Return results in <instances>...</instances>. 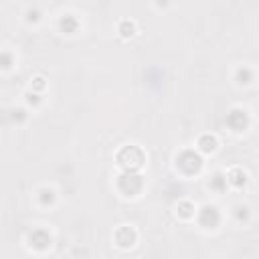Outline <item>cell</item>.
<instances>
[{
  "label": "cell",
  "mask_w": 259,
  "mask_h": 259,
  "mask_svg": "<svg viewBox=\"0 0 259 259\" xmlns=\"http://www.w3.org/2000/svg\"><path fill=\"white\" fill-rule=\"evenodd\" d=\"M55 28L63 36H77L83 30V20L79 14H75L71 10H63L55 18Z\"/></svg>",
  "instance_id": "9c48e42d"
},
{
  "label": "cell",
  "mask_w": 259,
  "mask_h": 259,
  "mask_svg": "<svg viewBox=\"0 0 259 259\" xmlns=\"http://www.w3.org/2000/svg\"><path fill=\"white\" fill-rule=\"evenodd\" d=\"M227 219H229L235 227L245 229V227H249V225L253 223V206H251L249 202H245V200H237V202H233V204L229 206Z\"/></svg>",
  "instance_id": "30bf717a"
},
{
  "label": "cell",
  "mask_w": 259,
  "mask_h": 259,
  "mask_svg": "<svg viewBox=\"0 0 259 259\" xmlns=\"http://www.w3.org/2000/svg\"><path fill=\"white\" fill-rule=\"evenodd\" d=\"M30 115H32V111H30L24 103L12 105V107H8V111H6L8 121H10L12 125H16V127H24V125L30 121Z\"/></svg>",
  "instance_id": "2e32d148"
},
{
  "label": "cell",
  "mask_w": 259,
  "mask_h": 259,
  "mask_svg": "<svg viewBox=\"0 0 259 259\" xmlns=\"http://www.w3.org/2000/svg\"><path fill=\"white\" fill-rule=\"evenodd\" d=\"M231 81L237 89H251L259 81V69L251 63H239L231 71Z\"/></svg>",
  "instance_id": "52a82bcc"
},
{
  "label": "cell",
  "mask_w": 259,
  "mask_h": 259,
  "mask_svg": "<svg viewBox=\"0 0 259 259\" xmlns=\"http://www.w3.org/2000/svg\"><path fill=\"white\" fill-rule=\"evenodd\" d=\"M113 245L119 247V249H134L138 245V239H140V233L134 225H119L115 231H113Z\"/></svg>",
  "instance_id": "8fae6325"
},
{
  "label": "cell",
  "mask_w": 259,
  "mask_h": 259,
  "mask_svg": "<svg viewBox=\"0 0 259 259\" xmlns=\"http://www.w3.org/2000/svg\"><path fill=\"white\" fill-rule=\"evenodd\" d=\"M172 166H174V172L178 176L190 180V178H196L204 172V156L194 146H184L174 154Z\"/></svg>",
  "instance_id": "6da1fadb"
},
{
  "label": "cell",
  "mask_w": 259,
  "mask_h": 259,
  "mask_svg": "<svg viewBox=\"0 0 259 259\" xmlns=\"http://www.w3.org/2000/svg\"><path fill=\"white\" fill-rule=\"evenodd\" d=\"M16 67H18V53L8 45L2 47V51H0V71H2V75H10Z\"/></svg>",
  "instance_id": "ac0fdd59"
},
{
  "label": "cell",
  "mask_w": 259,
  "mask_h": 259,
  "mask_svg": "<svg viewBox=\"0 0 259 259\" xmlns=\"http://www.w3.org/2000/svg\"><path fill=\"white\" fill-rule=\"evenodd\" d=\"M196 210H198V206H196L190 198H180V200L174 204V217H176L178 221H182V223L194 221Z\"/></svg>",
  "instance_id": "e0dca14e"
},
{
  "label": "cell",
  "mask_w": 259,
  "mask_h": 259,
  "mask_svg": "<svg viewBox=\"0 0 259 259\" xmlns=\"http://www.w3.org/2000/svg\"><path fill=\"white\" fill-rule=\"evenodd\" d=\"M20 18H22L26 28H40L45 24V20H47V14H45V10L38 4H30V6H26L22 10Z\"/></svg>",
  "instance_id": "9a60e30c"
},
{
  "label": "cell",
  "mask_w": 259,
  "mask_h": 259,
  "mask_svg": "<svg viewBox=\"0 0 259 259\" xmlns=\"http://www.w3.org/2000/svg\"><path fill=\"white\" fill-rule=\"evenodd\" d=\"M194 148H196V150H198V152H200L204 158L214 156V154L219 152V148H221L219 136H217V134H210V132H204V134H200V136L196 138Z\"/></svg>",
  "instance_id": "4fadbf2b"
},
{
  "label": "cell",
  "mask_w": 259,
  "mask_h": 259,
  "mask_svg": "<svg viewBox=\"0 0 259 259\" xmlns=\"http://www.w3.org/2000/svg\"><path fill=\"white\" fill-rule=\"evenodd\" d=\"M172 4H174V0H152V6L156 12H168L172 8Z\"/></svg>",
  "instance_id": "7402d4cb"
},
{
  "label": "cell",
  "mask_w": 259,
  "mask_h": 259,
  "mask_svg": "<svg viewBox=\"0 0 259 259\" xmlns=\"http://www.w3.org/2000/svg\"><path fill=\"white\" fill-rule=\"evenodd\" d=\"M119 170H142L146 162V152L138 144H125L117 154H115Z\"/></svg>",
  "instance_id": "8992f818"
},
{
  "label": "cell",
  "mask_w": 259,
  "mask_h": 259,
  "mask_svg": "<svg viewBox=\"0 0 259 259\" xmlns=\"http://www.w3.org/2000/svg\"><path fill=\"white\" fill-rule=\"evenodd\" d=\"M227 180H229V188L231 190L241 192V190H245L249 186L251 176L243 166H231V168H227Z\"/></svg>",
  "instance_id": "7c38bea8"
},
{
  "label": "cell",
  "mask_w": 259,
  "mask_h": 259,
  "mask_svg": "<svg viewBox=\"0 0 259 259\" xmlns=\"http://www.w3.org/2000/svg\"><path fill=\"white\" fill-rule=\"evenodd\" d=\"M225 125L233 136H243L253 125V113L245 105H233L225 115Z\"/></svg>",
  "instance_id": "5b68a950"
},
{
  "label": "cell",
  "mask_w": 259,
  "mask_h": 259,
  "mask_svg": "<svg viewBox=\"0 0 259 259\" xmlns=\"http://www.w3.org/2000/svg\"><path fill=\"white\" fill-rule=\"evenodd\" d=\"M227 221V212L217 202H204L198 206L194 223L202 233H217Z\"/></svg>",
  "instance_id": "3957f363"
},
{
  "label": "cell",
  "mask_w": 259,
  "mask_h": 259,
  "mask_svg": "<svg viewBox=\"0 0 259 259\" xmlns=\"http://www.w3.org/2000/svg\"><path fill=\"white\" fill-rule=\"evenodd\" d=\"M28 89L38 91V93H47V89H49V81H47V77L40 75V73L32 75V77L28 79Z\"/></svg>",
  "instance_id": "44dd1931"
},
{
  "label": "cell",
  "mask_w": 259,
  "mask_h": 259,
  "mask_svg": "<svg viewBox=\"0 0 259 259\" xmlns=\"http://www.w3.org/2000/svg\"><path fill=\"white\" fill-rule=\"evenodd\" d=\"M22 103L34 113V111H38V109H42L45 107V103H47V93H38V91H32V89H24L22 91Z\"/></svg>",
  "instance_id": "d6986e66"
},
{
  "label": "cell",
  "mask_w": 259,
  "mask_h": 259,
  "mask_svg": "<svg viewBox=\"0 0 259 259\" xmlns=\"http://www.w3.org/2000/svg\"><path fill=\"white\" fill-rule=\"evenodd\" d=\"M32 200L36 208H40L42 212H51L59 206V190L53 184H40L34 188Z\"/></svg>",
  "instance_id": "ba28073f"
},
{
  "label": "cell",
  "mask_w": 259,
  "mask_h": 259,
  "mask_svg": "<svg viewBox=\"0 0 259 259\" xmlns=\"http://www.w3.org/2000/svg\"><path fill=\"white\" fill-rule=\"evenodd\" d=\"M55 243V235L49 231V227L45 225H34L26 235H24V247L34 253V255H42L49 253L53 249Z\"/></svg>",
  "instance_id": "277c9868"
},
{
  "label": "cell",
  "mask_w": 259,
  "mask_h": 259,
  "mask_svg": "<svg viewBox=\"0 0 259 259\" xmlns=\"http://www.w3.org/2000/svg\"><path fill=\"white\" fill-rule=\"evenodd\" d=\"M115 32H117V36L121 40H130V38H134L138 34V22L132 20V18H121L117 22V26H115Z\"/></svg>",
  "instance_id": "ffe728a7"
},
{
  "label": "cell",
  "mask_w": 259,
  "mask_h": 259,
  "mask_svg": "<svg viewBox=\"0 0 259 259\" xmlns=\"http://www.w3.org/2000/svg\"><path fill=\"white\" fill-rule=\"evenodd\" d=\"M206 190L210 194H214V196L227 194V190H231L229 188V180H227V170H214V172H210L208 178H206Z\"/></svg>",
  "instance_id": "5bb4252c"
},
{
  "label": "cell",
  "mask_w": 259,
  "mask_h": 259,
  "mask_svg": "<svg viewBox=\"0 0 259 259\" xmlns=\"http://www.w3.org/2000/svg\"><path fill=\"white\" fill-rule=\"evenodd\" d=\"M113 188L123 200H138L146 190V178L140 170H119L113 178Z\"/></svg>",
  "instance_id": "7a4b0ae2"
}]
</instances>
